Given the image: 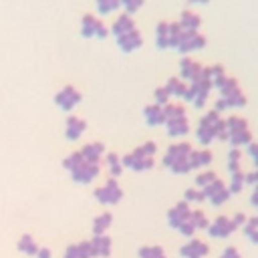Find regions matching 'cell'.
Listing matches in <instances>:
<instances>
[{
    "mask_svg": "<svg viewBox=\"0 0 258 258\" xmlns=\"http://www.w3.org/2000/svg\"><path fill=\"white\" fill-rule=\"evenodd\" d=\"M123 191L119 189V185L115 181H107L103 187L95 189V198L101 202V204H117L121 200Z\"/></svg>",
    "mask_w": 258,
    "mask_h": 258,
    "instance_id": "1",
    "label": "cell"
},
{
    "mask_svg": "<svg viewBox=\"0 0 258 258\" xmlns=\"http://www.w3.org/2000/svg\"><path fill=\"white\" fill-rule=\"evenodd\" d=\"M81 32L85 34V36H107V28L103 26V22L101 20H97L95 16H91V14H87L85 18H83V24H81Z\"/></svg>",
    "mask_w": 258,
    "mask_h": 258,
    "instance_id": "2",
    "label": "cell"
},
{
    "mask_svg": "<svg viewBox=\"0 0 258 258\" xmlns=\"http://www.w3.org/2000/svg\"><path fill=\"white\" fill-rule=\"evenodd\" d=\"M71 173H73V179H75V181L87 183V181H91V179L99 173V165H97V163H87V161H83V163H81L77 169H73Z\"/></svg>",
    "mask_w": 258,
    "mask_h": 258,
    "instance_id": "3",
    "label": "cell"
},
{
    "mask_svg": "<svg viewBox=\"0 0 258 258\" xmlns=\"http://www.w3.org/2000/svg\"><path fill=\"white\" fill-rule=\"evenodd\" d=\"M79 101H81V95H79L73 87H64V89L56 95V105H58L60 109H67V111L73 109Z\"/></svg>",
    "mask_w": 258,
    "mask_h": 258,
    "instance_id": "4",
    "label": "cell"
},
{
    "mask_svg": "<svg viewBox=\"0 0 258 258\" xmlns=\"http://www.w3.org/2000/svg\"><path fill=\"white\" fill-rule=\"evenodd\" d=\"M236 230V224L232 222V220H228V218H218L212 226H210V234L212 236H216V238H224V236H230L232 232Z\"/></svg>",
    "mask_w": 258,
    "mask_h": 258,
    "instance_id": "5",
    "label": "cell"
},
{
    "mask_svg": "<svg viewBox=\"0 0 258 258\" xmlns=\"http://www.w3.org/2000/svg\"><path fill=\"white\" fill-rule=\"evenodd\" d=\"M204 44H206L204 36H200V34H196V32H183V36H181L177 48L183 50V52H187V50H194V48H202Z\"/></svg>",
    "mask_w": 258,
    "mask_h": 258,
    "instance_id": "6",
    "label": "cell"
},
{
    "mask_svg": "<svg viewBox=\"0 0 258 258\" xmlns=\"http://www.w3.org/2000/svg\"><path fill=\"white\" fill-rule=\"evenodd\" d=\"M189 216H191V212H189L187 204H185V202H181V204H177V206L169 212V224H171L173 228H179L183 222H187V220H189Z\"/></svg>",
    "mask_w": 258,
    "mask_h": 258,
    "instance_id": "7",
    "label": "cell"
},
{
    "mask_svg": "<svg viewBox=\"0 0 258 258\" xmlns=\"http://www.w3.org/2000/svg\"><path fill=\"white\" fill-rule=\"evenodd\" d=\"M206 254H208V246L202 240H191L189 244H185L181 248V256L183 258H202Z\"/></svg>",
    "mask_w": 258,
    "mask_h": 258,
    "instance_id": "8",
    "label": "cell"
},
{
    "mask_svg": "<svg viewBox=\"0 0 258 258\" xmlns=\"http://www.w3.org/2000/svg\"><path fill=\"white\" fill-rule=\"evenodd\" d=\"M119 38V46L125 50V52H129V50H133V48H137L139 44H141V34L133 28L131 32H127V34H123V36H117Z\"/></svg>",
    "mask_w": 258,
    "mask_h": 258,
    "instance_id": "9",
    "label": "cell"
},
{
    "mask_svg": "<svg viewBox=\"0 0 258 258\" xmlns=\"http://www.w3.org/2000/svg\"><path fill=\"white\" fill-rule=\"evenodd\" d=\"M101 153H103V145L101 143H89V145H85L81 149V157L87 163H97L99 157H101Z\"/></svg>",
    "mask_w": 258,
    "mask_h": 258,
    "instance_id": "10",
    "label": "cell"
},
{
    "mask_svg": "<svg viewBox=\"0 0 258 258\" xmlns=\"http://www.w3.org/2000/svg\"><path fill=\"white\" fill-rule=\"evenodd\" d=\"M91 256H93L91 242H83V244L71 246V248H67V252H64V258H91Z\"/></svg>",
    "mask_w": 258,
    "mask_h": 258,
    "instance_id": "11",
    "label": "cell"
},
{
    "mask_svg": "<svg viewBox=\"0 0 258 258\" xmlns=\"http://www.w3.org/2000/svg\"><path fill=\"white\" fill-rule=\"evenodd\" d=\"M200 75H202V69H200L198 62H194L191 58H183V60H181V77H183V79L196 81Z\"/></svg>",
    "mask_w": 258,
    "mask_h": 258,
    "instance_id": "12",
    "label": "cell"
},
{
    "mask_svg": "<svg viewBox=\"0 0 258 258\" xmlns=\"http://www.w3.org/2000/svg\"><path fill=\"white\" fill-rule=\"evenodd\" d=\"M83 131H85V121H83V119H79V117H71V119L67 121V129H64V133H67L69 139H79Z\"/></svg>",
    "mask_w": 258,
    "mask_h": 258,
    "instance_id": "13",
    "label": "cell"
},
{
    "mask_svg": "<svg viewBox=\"0 0 258 258\" xmlns=\"http://www.w3.org/2000/svg\"><path fill=\"white\" fill-rule=\"evenodd\" d=\"M109 248H111V242L105 234H99L95 236V240L91 242V250H93V256H107L109 254Z\"/></svg>",
    "mask_w": 258,
    "mask_h": 258,
    "instance_id": "14",
    "label": "cell"
},
{
    "mask_svg": "<svg viewBox=\"0 0 258 258\" xmlns=\"http://www.w3.org/2000/svg\"><path fill=\"white\" fill-rule=\"evenodd\" d=\"M179 26H181V28H183L185 32H196V28L200 26V16L187 10V12H183V14H181Z\"/></svg>",
    "mask_w": 258,
    "mask_h": 258,
    "instance_id": "15",
    "label": "cell"
},
{
    "mask_svg": "<svg viewBox=\"0 0 258 258\" xmlns=\"http://www.w3.org/2000/svg\"><path fill=\"white\" fill-rule=\"evenodd\" d=\"M131 30H133V20L129 16H119L115 20V24H113V34L115 36H123V34L131 32Z\"/></svg>",
    "mask_w": 258,
    "mask_h": 258,
    "instance_id": "16",
    "label": "cell"
},
{
    "mask_svg": "<svg viewBox=\"0 0 258 258\" xmlns=\"http://www.w3.org/2000/svg\"><path fill=\"white\" fill-rule=\"evenodd\" d=\"M145 119H147L151 125H157V123L167 121V119H165V113H163V109H161V105H151V107H147V109H145Z\"/></svg>",
    "mask_w": 258,
    "mask_h": 258,
    "instance_id": "17",
    "label": "cell"
},
{
    "mask_svg": "<svg viewBox=\"0 0 258 258\" xmlns=\"http://www.w3.org/2000/svg\"><path fill=\"white\" fill-rule=\"evenodd\" d=\"M167 129H169V133L171 135H185L187 133V121H185V117H179V119H169L167 121Z\"/></svg>",
    "mask_w": 258,
    "mask_h": 258,
    "instance_id": "18",
    "label": "cell"
},
{
    "mask_svg": "<svg viewBox=\"0 0 258 258\" xmlns=\"http://www.w3.org/2000/svg\"><path fill=\"white\" fill-rule=\"evenodd\" d=\"M187 159H189V167H202L212 161V155L208 151H191Z\"/></svg>",
    "mask_w": 258,
    "mask_h": 258,
    "instance_id": "19",
    "label": "cell"
},
{
    "mask_svg": "<svg viewBox=\"0 0 258 258\" xmlns=\"http://www.w3.org/2000/svg\"><path fill=\"white\" fill-rule=\"evenodd\" d=\"M167 91H169V95H179V97H185V93H187V87H185V83L181 81V79H169V83H167Z\"/></svg>",
    "mask_w": 258,
    "mask_h": 258,
    "instance_id": "20",
    "label": "cell"
},
{
    "mask_svg": "<svg viewBox=\"0 0 258 258\" xmlns=\"http://www.w3.org/2000/svg\"><path fill=\"white\" fill-rule=\"evenodd\" d=\"M18 248H20V250H22L24 254H28V256H32V254L36 256V252H38V246L34 244L32 236H28V234L20 238V242H18Z\"/></svg>",
    "mask_w": 258,
    "mask_h": 258,
    "instance_id": "21",
    "label": "cell"
},
{
    "mask_svg": "<svg viewBox=\"0 0 258 258\" xmlns=\"http://www.w3.org/2000/svg\"><path fill=\"white\" fill-rule=\"evenodd\" d=\"M157 44L159 46H169V24L167 22H159L157 26Z\"/></svg>",
    "mask_w": 258,
    "mask_h": 258,
    "instance_id": "22",
    "label": "cell"
},
{
    "mask_svg": "<svg viewBox=\"0 0 258 258\" xmlns=\"http://www.w3.org/2000/svg\"><path fill=\"white\" fill-rule=\"evenodd\" d=\"M226 129H228L230 135H232V133H240V131H246V123H244V119H240V117H230V119L226 121Z\"/></svg>",
    "mask_w": 258,
    "mask_h": 258,
    "instance_id": "23",
    "label": "cell"
},
{
    "mask_svg": "<svg viewBox=\"0 0 258 258\" xmlns=\"http://www.w3.org/2000/svg\"><path fill=\"white\" fill-rule=\"evenodd\" d=\"M109 224H111V216H109V214H103V216H99V218L95 220V226H93V230H95V236L103 234V232L109 228Z\"/></svg>",
    "mask_w": 258,
    "mask_h": 258,
    "instance_id": "24",
    "label": "cell"
},
{
    "mask_svg": "<svg viewBox=\"0 0 258 258\" xmlns=\"http://www.w3.org/2000/svg\"><path fill=\"white\" fill-rule=\"evenodd\" d=\"M119 6H121V0H97V8L103 14H107L111 10H117Z\"/></svg>",
    "mask_w": 258,
    "mask_h": 258,
    "instance_id": "25",
    "label": "cell"
},
{
    "mask_svg": "<svg viewBox=\"0 0 258 258\" xmlns=\"http://www.w3.org/2000/svg\"><path fill=\"white\" fill-rule=\"evenodd\" d=\"M232 145H236V147H240V145H246V143H250V133H248V129L246 131H240V133H232Z\"/></svg>",
    "mask_w": 258,
    "mask_h": 258,
    "instance_id": "26",
    "label": "cell"
},
{
    "mask_svg": "<svg viewBox=\"0 0 258 258\" xmlns=\"http://www.w3.org/2000/svg\"><path fill=\"white\" fill-rule=\"evenodd\" d=\"M83 161H85V159L81 157V151H77V153H73L71 157H67V159H64V167L73 171V169H77V167H79Z\"/></svg>",
    "mask_w": 258,
    "mask_h": 258,
    "instance_id": "27",
    "label": "cell"
},
{
    "mask_svg": "<svg viewBox=\"0 0 258 258\" xmlns=\"http://www.w3.org/2000/svg\"><path fill=\"white\" fill-rule=\"evenodd\" d=\"M212 181H216V173H212V171H204L202 175H198V179H196V183H198V187H208Z\"/></svg>",
    "mask_w": 258,
    "mask_h": 258,
    "instance_id": "28",
    "label": "cell"
},
{
    "mask_svg": "<svg viewBox=\"0 0 258 258\" xmlns=\"http://www.w3.org/2000/svg\"><path fill=\"white\" fill-rule=\"evenodd\" d=\"M240 159H242V153H240L238 149H234V151L230 153V159H228V163H230V169H232V173L240 171Z\"/></svg>",
    "mask_w": 258,
    "mask_h": 258,
    "instance_id": "29",
    "label": "cell"
},
{
    "mask_svg": "<svg viewBox=\"0 0 258 258\" xmlns=\"http://www.w3.org/2000/svg\"><path fill=\"white\" fill-rule=\"evenodd\" d=\"M189 220H191V224H194L196 228H206V226H208V220H206L204 212H194V214L189 216Z\"/></svg>",
    "mask_w": 258,
    "mask_h": 258,
    "instance_id": "30",
    "label": "cell"
},
{
    "mask_svg": "<svg viewBox=\"0 0 258 258\" xmlns=\"http://www.w3.org/2000/svg\"><path fill=\"white\" fill-rule=\"evenodd\" d=\"M141 258H163L159 248H141Z\"/></svg>",
    "mask_w": 258,
    "mask_h": 258,
    "instance_id": "31",
    "label": "cell"
},
{
    "mask_svg": "<svg viewBox=\"0 0 258 258\" xmlns=\"http://www.w3.org/2000/svg\"><path fill=\"white\" fill-rule=\"evenodd\" d=\"M242 183H244V175L240 171H236L232 175V187H230V191H240L242 189Z\"/></svg>",
    "mask_w": 258,
    "mask_h": 258,
    "instance_id": "32",
    "label": "cell"
},
{
    "mask_svg": "<svg viewBox=\"0 0 258 258\" xmlns=\"http://www.w3.org/2000/svg\"><path fill=\"white\" fill-rule=\"evenodd\" d=\"M155 99H157V105H167V99H169V91H167V87L157 89Z\"/></svg>",
    "mask_w": 258,
    "mask_h": 258,
    "instance_id": "33",
    "label": "cell"
},
{
    "mask_svg": "<svg viewBox=\"0 0 258 258\" xmlns=\"http://www.w3.org/2000/svg\"><path fill=\"white\" fill-rule=\"evenodd\" d=\"M141 4H143V0H121V6H123L127 12H135Z\"/></svg>",
    "mask_w": 258,
    "mask_h": 258,
    "instance_id": "34",
    "label": "cell"
},
{
    "mask_svg": "<svg viewBox=\"0 0 258 258\" xmlns=\"http://www.w3.org/2000/svg\"><path fill=\"white\" fill-rule=\"evenodd\" d=\"M109 167H111V173H115V175L121 173V161L117 155H109Z\"/></svg>",
    "mask_w": 258,
    "mask_h": 258,
    "instance_id": "35",
    "label": "cell"
},
{
    "mask_svg": "<svg viewBox=\"0 0 258 258\" xmlns=\"http://www.w3.org/2000/svg\"><path fill=\"white\" fill-rule=\"evenodd\" d=\"M185 198H187V202H202L206 196H204V191H198V189H187Z\"/></svg>",
    "mask_w": 258,
    "mask_h": 258,
    "instance_id": "36",
    "label": "cell"
},
{
    "mask_svg": "<svg viewBox=\"0 0 258 258\" xmlns=\"http://www.w3.org/2000/svg\"><path fill=\"white\" fill-rule=\"evenodd\" d=\"M179 230H181L183 236H191V234L196 232V226L191 224V220H187V222H183V224L179 226Z\"/></svg>",
    "mask_w": 258,
    "mask_h": 258,
    "instance_id": "37",
    "label": "cell"
},
{
    "mask_svg": "<svg viewBox=\"0 0 258 258\" xmlns=\"http://www.w3.org/2000/svg\"><path fill=\"white\" fill-rule=\"evenodd\" d=\"M220 258H240V254L236 252V248H226V252Z\"/></svg>",
    "mask_w": 258,
    "mask_h": 258,
    "instance_id": "38",
    "label": "cell"
},
{
    "mask_svg": "<svg viewBox=\"0 0 258 258\" xmlns=\"http://www.w3.org/2000/svg\"><path fill=\"white\" fill-rule=\"evenodd\" d=\"M248 153L252 155V159H254V163H256V167H258V145H256V143L250 145V147H248Z\"/></svg>",
    "mask_w": 258,
    "mask_h": 258,
    "instance_id": "39",
    "label": "cell"
},
{
    "mask_svg": "<svg viewBox=\"0 0 258 258\" xmlns=\"http://www.w3.org/2000/svg\"><path fill=\"white\" fill-rule=\"evenodd\" d=\"M36 258H50V250L48 248H38Z\"/></svg>",
    "mask_w": 258,
    "mask_h": 258,
    "instance_id": "40",
    "label": "cell"
},
{
    "mask_svg": "<svg viewBox=\"0 0 258 258\" xmlns=\"http://www.w3.org/2000/svg\"><path fill=\"white\" fill-rule=\"evenodd\" d=\"M234 224H236V228L240 226V224H246V216L244 214H238V216H234V220H232Z\"/></svg>",
    "mask_w": 258,
    "mask_h": 258,
    "instance_id": "41",
    "label": "cell"
},
{
    "mask_svg": "<svg viewBox=\"0 0 258 258\" xmlns=\"http://www.w3.org/2000/svg\"><path fill=\"white\" fill-rule=\"evenodd\" d=\"M252 204H254V206H256V208H258V189H256V194H254V196H252Z\"/></svg>",
    "mask_w": 258,
    "mask_h": 258,
    "instance_id": "42",
    "label": "cell"
},
{
    "mask_svg": "<svg viewBox=\"0 0 258 258\" xmlns=\"http://www.w3.org/2000/svg\"><path fill=\"white\" fill-rule=\"evenodd\" d=\"M191 2H208V0H191Z\"/></svg>",
    "mask_w": 258,
    "mask_h": 258,
    "instance_id": "43",
    "label": "cell"
}]
</instances>
